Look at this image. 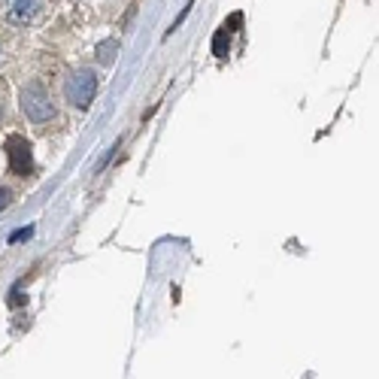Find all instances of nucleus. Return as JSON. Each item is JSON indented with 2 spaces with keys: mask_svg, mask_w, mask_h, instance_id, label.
I'll return each instance as SVG.
<instances>
[{
  "mask_svg": "<svg viewBox=\"0 0 379 379\" xmlns=\"http://www.w3.org/2000/svg\"><path fill=\"white\" fill-rule=\"evenodd\" d=\"M21 110H25V115H28L34 125H46V122H52V118L58 115V110H55V103H52L49 91L43 89L40 82H30V85H25V89H21Z\"/></svg>",
  "mask_w": 379,
  "mask_h": 379,
  "instance_id": "f257e3e1",
  "label": "nucleus"
},
{
  "mask_svg": "<svg viewBox=\"0 0 379 379\" xmlns=\"http://www.w3.org/2000/svg\"><path fill=\"white\" fill-rule=\"evenodd\" d=\"M64 94H67L70 106H76V110H89L94 94H97V73L89 67L73 70L67 76V85H64Z\"/></svg>",
  "mask_w": 379,
  "mask_h": 379,
  "instance_id": "f03ea898",
  "label": "nucleus"
},
{
  "mask_svg": "<svg viewBox=\"0 0 379 379\" xmlns=\"http://www.w3.org/2000/svg\"><path fill=\"white\" fill-rule=\"evenodd\" d=\"M46 13V0H6V16L13 25H34Z\"/></svg>",
  "mask_w": 379,
  "mask_h": 379,
  "instance_id": "7ed1b4c3",
  "label": "nucleus"
},
{
  "mask_svg": "<svg viewBox=\"0 0 379 379\" xmlns=\"http://www.w3.org/2000/svg\"><path fill=\"white\" fill-rule=\"evenodd\" d=\"M6 152H9V167L16 173H28L30 170V149L21 137H9L6 143Z\"/></svg>",
  "mask_w": 379,
  "mask_h": 379,
  "instance_id": "20e7f679",
  "label": "nucleus"
},
{
  "mask_svg": "<svg viewBox=\"0 0 379 379\" xmlns=\"http://www.w3.org/2000/svg\"><path fill=\"white\" fill-rule=\"evenodd\" d=\"M115 52H118V43H115V40H110V43H101V46H97V61L113 64V61H115Z\"/></svg>",
  "mask_w": 379,
  "mask_h": 379,
  "instance_id": "39448f33",
  "label": "nucleus"
},
{
  "mask_svg": "<svg viewBox=\"0 0 379 379\" xmlns=\"http://www.w3.org/2000/svg\"><path fill=\"white\" fill-rule=\"evenodd\" d=\"M225 40H231L227 37V30H219V37H215V55L225 58Z\"/></svg>",
  "mask_w": 379,
  "mask_h": 379,
  "instance_id": "423d86ee",
  "label": "nucleus"
},
{
  "mask_svg": "<svg viewBox=\"0 0 379 379\" xmlns=\"http://www.w3.org/2000/svg\"><path fill=\"white\" fill-rule=\"evenodd\" d=\"M9 200H13V198H9V191H6V188H0V213H4V210L9 207Z\"/></svg>",
  "mask_w": 379,
  "mask_h": 379,
  "instance_id": "0eeeda50",
  "label": "nucleus"
},
{
  "mask_svg": "<svg viewBox=\"0 0 379 379\" xmlns=\"http://www.w3.org/2000/svg\"><path fill=\"white\" fill-rule=\"evenodd\" d=\"M30 234H34V227H25V231H18L16 237H9V240H13V243H18V240H25V237H30Z\"/></svg>",
  "mask_w": 379,
  "mask_h": 379,
  "instance_id": "6e6552de",
  "label": "nucleus"
},
{
  "mask_svg": "<svg viewBox=\"0 0 379 379\" xmlns=\"http://www.w3.org/2000/svg\"><path fill=\"white\" fill-rule=\"evenodd\" d=\"M0 61H4V46H0Z\"/></svg>",
  "mask_w": 379,
  "mask_h": 379,
  "instance_id": "1a4fd4ad",
  "label": "nucleus"
}]
</instances>
